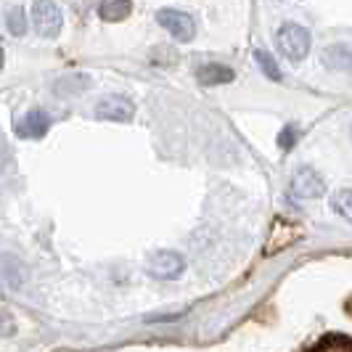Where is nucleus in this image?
Returning a JSON list of instances; mask_svg holds the SVG:
<instances>
[{
  "instance_id": "1",
  "label": "nucleus",
  "mask_w": 352,
  "mask_h": 352,
  "mask_svg": "<svg viewBox=\"0 0 352 352\" xmlns=\"http://www.w3.org/2000/svg\"><path fill=\"white\" fill-rule=\"evenodd\" d=\"M276 43H278V51L289 58V61H302L307 53H310V32L302 27V24H283L281 30L276 32Z\"/></svg>"
},
{
  "instance_id": "2",
  "label": "nucleus",
  "mask_w": 352,
  "mask_h": 352,
  "mask_svg": "<svg viewBox=\"0 0 352 352\" xmlns=\"http://www.w3.org/2000/svg\"><path fill=\"white\" fill-rule=\"evenodd\" d=\"M32 24H35L37 35L53 40L61 32V24H64L61 8L53 0H35L32 3Z\"/></svg>"
},
{
  "instance_id": "3",
  "label": "nucleus",
  "mask_w": 352,
  "mask_h": 352,
  "mask_svg": "<svg viewBox=\"0 0 352 352\" xmlns=\"http://www.w3.org/2000/svg\"><path fill=\"white\" fill-rule=\"evenodd\" d=\"M146 267L154 278H162V281H175L183 276L186 270V260L177 254V252H170V249H159L154 252L148 260H146Z\"/></svg>"
},
{
  "instance_id": "4",
  "label": "nucleus",
  "mask_w": 352,
  "mask_h": 352,
  "mask_svg": "<svg viewBox=\"0 0 352 352\" xmlns=\"http://www.w3.org/2000/svg\"><path fill=\"white\" fill-rule=\"evenodd\" d=\"M157 21L159 27H164L170 35L180 40V43H188V40H194L196 35V21L191 14H186V11H177V8H162L157 14Z\"/></svg>"
},
{
  "instance_id": "5",
  "label": "nucleus",
  "mask_w": 352,
  "mask_h": 352,
  "mask_svg": "<svg viewBox=\"0 0 352 352\" xmlns=\"http://www.w3.org/2000/svg\"><path fill=\"white\" fill-rule=\"evenodd\" d=\"M96 117L106 120V122H130L135 117V104L127 96L111 93V96H104L96 104Z\"/></svg>"
},
{
  "instance_id": "6",
  "label": "nucleus",
  "mask_w": 352,
  "mask_h": 352,
  "mask_svg": "<svg viewBox=\"0 0 352 352\" xmlns=\"http://www.w3.org/2000/svg\"><path fill=\"white\" fill-rule=\"evenodd\" d=\"M323 191H326V183L313 167H300L292 175V196H297V199H318V196H323Z\"/></svg>"
},
{
  "instance_id": "7",
  "label": "nucleus",
  "mask_w": 352,
  "mask_h": 352,
  "mask_svg": "<svg viewBox=\"0 0 352 352\" xmlns=\"http://www.w3.org/2000/svg\"><path fill=\"white\" fill-rule=\"evenodd\" d=\"M51 130V117L43 109L27 111L21 120H16V135L19 138H43Z\"/></svg>"
},
{
  "instance_id": "8",
  "label": "nucleus",
  "mask_w": 352,
  "mask_h": 352,
  "mask_svg": "<svg viewBox=\"0 0 352 352\" xmlns=\"http://www.w3.org/2000/svg\"><path fill=\"white\" fill-rule=\"evenodd\" d=\"M323 67L331 72H352V48H347L344 43L329 45L326 51L320 53Z\"/></svg>"
},
{
  "instance_id": "9",
  "label": "nucleus",
  "mask_w": 352,
  "mask_h": 352,
  "mask_svg": "<svg viewBox=\"0 0 352 352\" xmlns=\"http://www.w3.org/2000/svg\"><path fill=\"white\" fill-rule=\"evenodd\" d=\"M196 80L201 85H228L233 82V69L226 64H201L196 69Z\"/></svg>"
},
{
  "instance_id": "10",
  "label": "nucleus",
  "mask_w": 352,
  "mask_h": 352,
  "mask_svg": "<svg viewBox=\"0 0 352 352\" xmlns=\"http://www.w3.org/2000/svg\"><path fill=\"white\" fill-rule=\"evenodd\" d=\"M130 11H133V3L130 0H101L98 3V16L104 19V21H111V24L127 19Z\"/></svg>"
},
{
  "instance_id": "11",
  "label": "nucleus",
  "mask_w": 352,
  "mask_h": 352,
  "mask_svg": "<svg viewBox=\"0 0 352 352\" xmlns=\"http://www.w3.org/2000/svg\"><path fill=\"white\" fill-rule=\"evenodd\" d=\"M6 27H8V32H11L14 37L27 35L30 19H27V14H24V8H21V6H14V8H8V14H6Z\"/></svg>"
},
{
  "instance_id": "12",
  "label": "nucleus",
  "mask_w": 352,
  "mask_h": 352,
  "mask_svg": "<svg viewBox=\"0 0 352 352\" xmlns=\"http://www.w3.org/2000/svg\"><path fill=\"white\" fill-rule=\"evenodd\" d=\"M331 207L339 217H344L347 223H352V191L350 188H342L331 196Z\"/></svg>"
},
{
  "instance_id": "13",
  "label": "nucleus",
  "mask_w": 352,
  "mask_h": 352,
  "mask_svg": "<svg viewBox=\"0 0 352 352\" xmlns=\"http://www.w3.org/2000/svg\"><path fill=\"white\" fill-rule=\"evenodd\" d=\"M254 58H257V64H260V69L265 72V77L267 80H273V82H281V69H278V64L273 61V56L270 53H265V51H257L254 53Z\"/></svg>"
},
{
  "instance_id": "14",
  "label": "nucleus",
  "mask_w": 352,
  "mask_h": 352,
  "mask_svg": "<svg viewBox=\"0 0 352 352\" xmlns=\"http://www.w3.org/2000/svg\"><path fill=\"white\" fill-rule=\"evenodd\" d=\"M300 138V130L294 127V124H286L281 133H278V146H281V151H289L294 143Z\"/></svg>"
},
{
  "instance_id": "15",
  "label": "nucleus",
  "mask_w": 352,
  "mask_h": 352,
  "mask_svg": "<svg viewBox=\"0 0 352 352\" xmlns=\"http://www.w3.org/2000/svg\"><path fill=\"white\" fill-rule=\"evenodd\" d=\"M8 157H11V151H8V143H6L3 133H0V173L6 170V164H8Z\"/></svg>"
},
{
  "instance_id": "16",
  "label": "nucleus",
  "mask_w": 352,
  "mask_h": 352,
  "mask_svg": "<svg viewBox=\"0 0 352 352\" xmlns=\"http://www.w3.org/2000/svg\"><path fill=\"white\" fill-rule=\"evenodd\" d=\"M3 58H6V53H3V45H0V69H3Z\"/></svg>"
}]
</instances>
